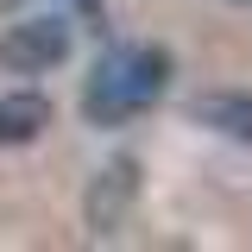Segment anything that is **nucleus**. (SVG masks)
<instances>
[{
	"mask_svg": "<svg viewBox=\"0 0 252 252\" xmlns=\"http://www.w3.org/2000/svg\"><path fill=\"white\" fill-rule=\"evenodd\" d=\"M164 89H170V51L164 44H120L94 63L89 89H82V114L94 126H120L132 114H145Z\"/></svg>",
	"mask_w": 252,
	"mask_h": 252,
	"instance_id": "nucleus-1",
	"label": "nucleus"
},
{
	"mask_svg": "<svg viewBox=\"0 0 252 252\" xmlns=\"http://www.w3.org/2000/svg\"><path fill=\"white\" fill-rule=\"evenodd\" d=\"M132 189H139V164H132V158H114V164L94 177V189H89V227L94 233H114V227H120Z\"/></svg>",
	"mask_w": 252,
	"mask_h": 252,
	"instance_id": "nucleus-3",
	"label": "nucleus"
},
{
	"mask_svg": "<svg viewBox=\"0 0 252 252\" xmlns=\"http://www.w3.org/2000/svg\"><path fill=\"white\" fill-rule=\"evenodd\" d=\"M189 120H195V126H215V132H227V139H240V145H252V94H233V89L195 94Z\"/></svg>",
	"mask_w": 252,
	"mask_h": 252,
	"instance_id": "nucleus-4",
	"label": "nucleus"
},
{
	"mask_svg": "<svg viewBox=\"0 0 252 252\" xmlns=\"http://www.w3.org/2000/svg\"><path fill=\"white\" fill-rule=\"evenodd\" d=\"M76 6H94V0H76Z\"/></svg>",
	"mask_w": 252,
	"mask_h": 252,
	"instance_id": "nucleus-6",
	"label": "nucleus"
},
{
	"mask_svg": "<svg viewBox=\"0 0 252 252\" xmlns=\"http://www.w3.org/2000/svg\"><path fill=\"white\" fill-rule=\"evenodd\" d=\"M63 57H69V26L63 19H19L0 38V69H13V76H38Z\"/></svg>",
	"mask_w": 252,
	"mask_h": 252,
	"instance_id": "nucleus-2",
	"label": "nucleus"
},
{
	"mask_svg": "<svg viewBox=\"0 0 252 252\" xmlns=\"http://www.w3.org/2000/svg\"><path fill=\"white\" fill-rule=\"evenodd\" d=\"M44 126H51V101H44L38 89L0 94V145H32Z\"/></svg>",
	"mask_w": 252,
	"mask_h": 252,
	"instance_id": "nucleus-5",
	"label": "nucleus"
}]
</instances>
